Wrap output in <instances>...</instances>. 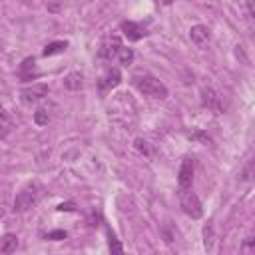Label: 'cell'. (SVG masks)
Listing matches in <instances>:
<instances>
[{"label":"cell","mask_w":255,"mask_h":255,"mask_svg":"<svg viewBox=\"0 0 255 255\" xmlns=\"http://www.w3.org/2000/svg\"><path fill=\"white\" fill-rule=\"evenodd\" d=\"M131 84H133V88L139 94H143L147 98H153V100L167 98V88L157 78H153L149 74H135V76H131Z\"/></svg>","instance_id":"cell-1"},{"label":"cell","mask_w":255,"mask_h":255,"mask_svg":"<svg viewBox=\"0 0 255 255\" xmlns=\"http://www.w3.org/2000/svg\"><path fill=\"white\" fill-rule=\"evenodd\" d=\"M40 191H42V187H40V183H28L18 195H16V199H14V211H18V213H22V211H28V209H32L36 203H38V199H40Z\"/></svg>","instance_id":"cell-2"},{"label":"cell","mask_w":255,"mask_h":255,"mask_svg":"<svg viewBox=\"0 0 255 255\" xmlns=\"http://www.w3.org/2000/svg\"><path fill=\"white\" fill-rule=\"evenodd\" d=\"M179 203H181L183 211H185L189 217H193V219L201 217V213H203V207H201V201H199V197H197V195L191 191V187L179 189Z\"/></svg>","instance_id":"cell-3"},{"label":"cell","mask_w":255,"mask_h":255,"mask_svg":"<svg viewBox=\"0 0 255 255\" xmlns=\"http://www.w3.org/2000/svg\"><path fill=\"white\" fill-rule=\"evenodd\" d=\"M46 96H48V86L46 84H34V86H28V88H22L20 90V100L26 106L36 104V102L44 100Z\"/></svg>","instance_id":"cell-4"},{"label":"cell","mask_w":255,"mask_h":255,"mask_svg":"<svg viewBox=\"0 0 255 255\" xmlns=\"http://www.w3.org/2000/svg\"><path fill=\"white\" fill-rule=\"evenodd\" d=\"M201 104H203V108L213 110V112H217V114L223 112L221 98H219V94H217L213 88H203V90H201Z\"/></svg>","instance_id":"cell-5"},{"label":"cell","mask_w":255,"mask_h":255,"mask_svg":"<svg viewBox=\"0 0 255 255\" xmlns=\"http://www.w3.org/2000/svg\"><path fill=\"white\" fill-rule=\"evenodd\" d=\"M191 181H193V161L189 157H185L181 161V167H179V175H177V183H179V189H185V187H191Z\"/></svg>","instance_id":"cell-6"},{"label":"cell","mask_w":255,"mask_h":255,"mask_svg":"<svg viewBox=\"0 0 255 255\" xmlns=\"http://www.w3.org/2000/svg\"><path fill=\"white\" fill-rule=\"evenodd\" d=\"M54 110H56V104H42L36 112H34V124L36 126H48L52 116H54Z\"/></svg>","instance_id":"cell-7"},{"label":"cell","mask_w":255,"mask_h":255,"mask_svg":"<svg viewBox=\"0 0 255 255\" xmlns=\"http://www.w3.org/2000/svg\"><path fill=\"white\" fill-rule=\"evenodd\" d=\"M189 38H191V42L195 46H205L209 42V28L203 26V24H195L189 30Z\"/></svg>","instance_id":"cell-8"},{"label":"cell","mask_w":255,"mask_h":255,"mask_svg":"<svg viewBox=\"0 0 255 255\" xmlns=\"http://www.w3.org/2000/svg\"><path fill=\"white\" fill-rule=\"evenodd\" d=\"M122 32H124V36H126L128 40H131V42H135V40H139V38L145 36V30H143L139 24H135V22H124V24H122Z\"/></svg>","instance_id":"cell-9"},{"label":"cell","mask_w":255,"mask_h":255,"mask_svg":"<svg viewBox=\"0 0 255 255\" xmlns=\"http://www.w3.org/2000/svg\"><path fill=\"white\" fill-rule=\"evenodd\" d=\"M120 82H122V74H120L118 68H110V70L106 72V76L102 78V86H104V88H116Z\"/></svg>","instance_id":"cell-10"},{"label":"cell","mask_w":255,"mask_h":255,"mask_svg":"<svg viewBox=\"0 0 255 255\" xmlns=\"http://www.w3.org/2000/svg\"><path fill=\"white\" fill-rule=\"evenodd\" d=\"M64 86H66V90H72V92L82 90V86H84L82 74H80V72H70V74L64 78Z\"/></svg>","instance_id":"cell-11"},{"label":"cell","mask_w":255,"mask_h":255,"mask_svg":"<svg viewBox=\"0 0 255 255\" xmlns=\"http://www.w3.org/2000/svg\"><path fill=\"white\" fill-rule=\"evenodd\" d=\"M16 247H18L16 235L8 233V235H2V237H0V253H12Z\"/></svg>","instance_id":"cell-12"},{"label":"cell","mask_w":255,"mask_h":255,"mask_svg":"<svg viewBox=\"0 0 255 255\" xmlns=\"http://www.w3.org/2000/svg\"><path fill=\"white\" fill-rule=\"evenodd\" d=\"M10 131H12V120L8 118L4 108H0V137H6Z\"/></svg>","instance_id":"cell-13"},{"label":"cell","mask_w":255,"mask_h":255,"mask_svg":"<svg viewBox=\"0 0 255 255\" xmlns=\"http://www.w3.org/2000/svg\"><path fill=\"white\" fill-rule=\"evenodd\" d=\"M116 58H118V62L122 64V66H129L131 62H133V50L131 48H120L118 50V54H116Z\"/></svg>","instance_id":"cell-14"},{"label":"cell","mask_w":255,"mask_h":255,"mask_svg":"<svg viewBox=\"0 0 255 255\" xmlns=\"http://www.w3.org/2000/svg\"><path fill=\"white\" fill-rule=\"evenodd\" d=\"M66 42H50L46 48H44V56H52V54H60L66 50Z\"/></svg>","instance_id":"cell-15"},{"label":"cell","mask_w":255,"mask_h":255,"mask_svg":"<svg viewBox=\"0 0 255 255\" xmlns=\"http://www.w3.org/2000/svg\"><path fill=\"white\" fill-rule=\"evenodd\" d=\"M34 70V58H26L24 62H22V66H20V76H22V80H28V78H32V72Z\"/></svg>","instance_id":"cell-16"},{"label":"cell","mask_w":255,"mask_h":255,"mask_svg":"<svg viewBox=\"0 0 255 255\" xmlns=\"http://www.w3.org/2000/svg\"><path fill=\"white\" fill-rule=\"evenodd\" d=\"M120 48H122L120 38H118V36H112L110 46H108V50H106V56H108V58H116V54H118V50H120Z\"/></svg>","instance_id":"cell-17"},{"label":"cell","mask_w":255,"mask_h":255,"mask_svg":"<svg viewBox=\"0 0 255 255\" xmlns=\"http://www.w3.org/2000/svg\"><path fill=\"white\" fill-rule=\"evenodd\" d=\"M133 147H135L141 155H151V147H149V143H147L145 139H141V137H137V139L133 141Z\"/></svg>","instance_id":"cell-18"},{"label":"cell","mask_w":255,"mask_h":255,"mask_svg":"<svg viewBox=\"0 0 255 255\" xmlns=\"http://www.w3.org/2000/svg\"><path fill=\"white\" fill-rule=\"evenodd\" d=\"M110 251H112V253H122V251H124L122 243H120L112 233H110Z\"/></svg>","instance_id":"cell-19"},{"label":"cell","mask_w":255,"mask_h":255,"mask_svg":"<svg viewBox=\"0 0 255 255\" xmlns=\"http://www.w3.org/2000/svg\"><path fill=\"white\" fill-rule=\"evenodd\" d=\"M46 239H66V231H62V229H58V231H50V233L46 235Z\"/></svg>","instance_id":"cell-20"},{"label":"cell","mask_w":255,"mask_h":255,"mask_svg":"<svg viewBox=\"0 0 255 255\" xmlns=\"http://www.w3.org/2000/svg\"><path fill=\"white\" fill-rule=\"evenodd\" d=\"M60 4H62V0H50V4H48V10H52V12H58Z\"/></svg>","instance_id":"cell-21"},{"label":"cell","mask_w":255,"mask_h":255,"mask_svg":"<svg viewBox=\"0 0 255 255\" xmlns=\"http://www.w3.org/2000/svg\"><path fill=\"white\" fill-rule=\"evenodd\" d=\"M247 8H249V14L255 16V6H253V0H247Z\"/></svg>","instance_id":"cell-22"}]
</instances>
